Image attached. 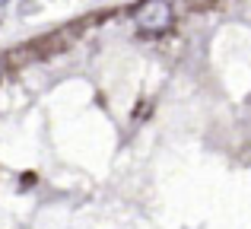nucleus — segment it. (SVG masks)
<instances>
[{
  "mask_svg": "<svg viewBox=\"0 0 251 229\" xmlns=\"http://www.w3.org/2000/svg\"><path fill=\"white\" fill-rule=\"evenodd\" d=\"M134 25L143 35H162L172 25V6L166 0H143L134 10Z\"/></svg>",
  "mask_w": 251,
  "mask_h": 229,
  "instance_id": "obj_1",
  "label": "nucleus"
},
{
  "mask_svg": "<svg viewBox=\"0 0 251 229\" xmlns=\"http://www.w3.org/2000/svg\"><path fill=\"white\" fill-rule=\"evenodd\" d=\"M0 74H3V67H0Z\"/></svg>",
  "mask_w": 251,
  "mask_h": 229,
  "instance_id": "obj_2",
  "label": "nucleus"
},
{
  "mask_svg": "<svg viewBox=\"0 0 251 229\" xmlns=\"http://www.w3.org/2000/svg\"><path fill=\"white\" fill-rule=\"evenodd\" d=\"M0 3H3V0H0Z\"/></svg>",
  "mask_w": 251,
  "mask_h": 229,
  "instance_id": "obj_3",
  "label": "nucleus"
}]
</instances>
